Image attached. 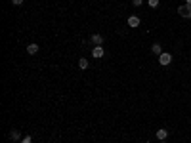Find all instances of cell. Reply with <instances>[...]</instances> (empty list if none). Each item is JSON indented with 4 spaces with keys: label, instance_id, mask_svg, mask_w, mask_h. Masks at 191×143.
Here are the masks:
<instances>
[{
    "label": "cell",
    "instance_id": "cell-12",
    "mask_svg": "<svg viewBox=\"0 0 191 143\" xmlns=\"http://www.w3.org/2000/svg\"><path fill=\"white\" fill-rule=\"evenodd\" d=\"M21 143H33V139H31V136H25L21 139Z\"/></svg>",
    "mask_w": 191,
    "mask_h": 143
},
{
    "label": "cell",
    "instance_id": "cell-13",
    "mask_svg": "<svg viewBox=\"0 0 191 143\" xmlns=\"http://www.w3.org/2000/svg\"><path fill=\"white\" fill-rule=\"evenodd\" d=\"M132 4L138 8V6H142V4H143V0H132Z\"/></svg>",
    "mask_w": 191,
    "mask_h": 143
},
{
    "label": "cell",
    "instance_id": "cell-4",
    "mask_svg": "<svg viewBox=\"0 0 191 143\" xmlns=\"http://www.w3.org/2000/svg\"><path fill=\"white\" fill-rule=\"evenodd\" d=\"M103 55H105V52H103V46H96L94 50H92V57H103Z\"/></svg>",
    "mask_w": 191,
    "mask_h": 143
},
{
    "label": "cell",
    "instance_id": "cell-2",
    "mask_svg": "<svg viewBox=\"0 0 191 143\" xmlns=\"http://www.w3.org/2000/svg\"><path fill=\"white\" fill-rule=\"evenodd\" d=\"M159 63H161L163 67H166V65L172 63V55H170L168 52H163L161 55H159Z\"/></svg>",
    "mask_w": 191,
    "mask_h": 143
},
{
    "label": "cell",
    "instance_id": "cell-10",
    "mask_svg": "<svg viewBox=\"0 0 191 143\" xmlns=\"http://www.w3.org/2000/svg\"><path fill=\"white\" fill-rule=\"evenodd\" d=\"M19 137H21V134H19L17 130H12V132H10V139H12V141H17Z\"/></svg>",
    "mask_w": 191,
    "mask_h": 143
},
{
    "label": "cell",
    "instance_id": "cell-7",
    "mask_svg": "<svg viewBox=\"0 0 191 143\" xmlns=\"http://www.w3.org/2000/svg\"><path fill=\"white\" fill-rule=\"evenodd\" d=\"M90 42H94L96 46H101V44H103V36H101V34H92Z\"/></svg>",
    "mask_w": 191,
    "mask_h": 143
},
{
    "label": "cell",
    "instance_id": "cell-11",
    "mask_svg": "<svg viewBox=\"0 0 191 143\" xmlns=\"http://www.w3.org/2000/svg\"><path fill=\"white\" fill-rule=\"evenodd\" d=\"M159 6V0H149V8H157Z\"/></svg>",
    "mask_w": 191,
    "mask_h": 143
},
{
    "label": "cell",
    "instance_id": "cell-14",
    "mask_svg": "<svg viewBox=\"0 0 191 143\" xmlns=\"http://www.w3.org/2000/svg\"><path fill=\"white\" fill-rule=\"evenodd\" d=\"M12 4H15V6H21L23 0H12Z\"/></svg>",
    "mask_w": 191,
    "mask_h": 143
},
{
    "label": "cell",
    "instance_id": "cell-8",
    "mask_svg": "<svg viewBox=\"0 0 191 143\" xmlns=\"http://www.w3.org/2000/svg\"><path fill=\"white\" fill-rule=\"evenodd\" d=\"M151 52H153L155 55H161V54H163V48H161V44H159V42H155V44L151 46Z\"/></svg>",
    "mask_w": 191,
    "mask_h": 143
},
{
    "label": "cell",
    "instance_id": "cell-16",
    "mask_svg": "<svg viewBox=\"0 0 191 143\" xmlns=\"http://www.w3.org/2000/svg\"><path fill=\"white\" fill-rule=\"evenodd\" d=\"M161 143H166V141H161Z\"/></svg>",
    "mask_w": 191,
    "mask_h": 143
},
{
    "label": "cell",
    "instance_id": "cell-1",
    "mask_svg": "<svg viewBox=\"0 0 191 143\" xmlns=\"http://www.w3.org/2000/svg\"><path fill=\"white\" fill-rule=\"evenodd\" d=\"M178 13L182 15L184 19H191V6H189V4H184V6H180V8H178Z\"/></svg>",
    "mask_w": 191,
    "mask_h": 143
},
{
    "label": "cell",
    "instance_id": "cell-9",
    "mask_svg": "<svg viewBox=\"0 0 191 143\" xmlns=\"http://www.w3.org/2000/svg\"><path fill=\"white\" fill-rule=\"evenodd\" d=\"M79 67H80L82 71H86V69H88V59H86V57H80V59H79Z\"/></svg>",
    "mask_w": 191,
    "mask_h": 143
},
{
    "label": "cell",
    "instance_id": "cell-6",
    "mask_svg": "<svg viewBox=\"0 0 191 143\" xmlns=\"http://www.w3.org/2000/svg\"><path fill=\"white\" fill-rule=\"evenodd\" d=\"M128 27H140V17H136V15H130L128 17Z\"/></svg>",
    "mask_w": 191,
    "mask_h": 143
},
{
    "label": "cell",
    "instance_id": "cell-3",
    "mask_svg": "<svg viewBox=\"0 0 191 143\" xmlns=\"http://www.w3.org/2000/svg\"><path fill=\"white\" fill-rule=\"evenodd\" d=\"M38 44L37 42H31V44H27V54L29 55H34V54H38Z\"/></svg>",
    "mask_w": 191,
    "mask_h": 143
},
{
    "label": "cell",
    "instance_id": "cell-5",
    "mask_svg": "<svg viewBox=\"0 0 191 143\" xmlns=\"http://www.w3.org/2000/svg\"><path fill=\"white\" fill-rule=\"evenodd\" d=\"M155 136H157V139H159V141H166V137H168V132L164 130V128H159V130H157V134H155Z\"/></svg>",
    "mask_w": 191,
    "mask_h": 143
},
{
    "label": "cell",
    "instance_id": "cell-15",
    "mask_svg": "<svg viewBox=\"0 0 191 143\" xmlns=\"http://www.w3.org/2000/svg\"><path fill=\"white\" fill-rule=\"evenodd\" d=\"M185 4H189V6H191V0H185Z\"/></svg>",
    "mask_w": 191,
    "mask_h": 143
}]
</instances>
